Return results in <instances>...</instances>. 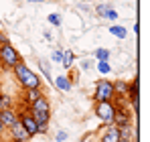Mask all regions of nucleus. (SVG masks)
I'll list each match as a JSON object with an SVG mask.
<instances>
[{"label": "nucleus", "mask_w": 150, "mask_h": 142, "mask_svg": "<svg viewBox=\"0 0 150 142\" xmlns=\"http://www.w3.org/2000/svg\"><path fill=\"white\" fill-rule=\"evenodd\" d=\"M98 71H100V73H103V75H105V73H110V71H112L110 61H100V63H98Z\"/></svg>", "instance_id": "nucleus-20"}, {"label": "nucleus", "mask_w": 150, "mask_h": 142, "mask_svg": "<svg viewBox=\"0 0 150 142\" xmlns=\"http://www.w3.org/2000/svg\"><path fill=\"white\" fill-rule=\"evenodd\" d=\"M0 122H2V126H14L16 122H18V114L12 110V108H6V110H2L0 112Z\"/></svg>", "instance_id": "nucleus-8"}, {"label": "nucleus", "mask_w": 150, "mask_h": 142, "mask_svg": "<svg viewBox=\"0 0 150 142\" xmlns=\"http://www.w3.org/2000/svg\"><path fill=\"white\" fill-rule=\"evenodd\" d=\"M53 26H61V14H57V12H53V14H49V18H47Z\"/></svg>", "instance_id": "nucleus-21"}, {"label": "nucleus", "mask_w": 150, "mask_h": 142, "mask_svg": "<svg viewBox=\"0 0 150 142\" xmlns=\"http://www.w3.org/2000/svg\"><path fill=\"white\" fill-rule=\"evenodd\" d=\"M118 140H120V128H116V126L112 124V126H108V128L103 130L100 142H118Z\"/></svg>", "instance_id": "nucleus-10"}, {"label": "nucleus", "mask_w": 150, "mask_h": 142, "mask_svg": "<svg viewBox=\"0 0 150 142\" xmlns=\"http://www.w3.org/2000/svg\"><path fill=\"white\" fill-rule=\"evenodd\" d=\"M114 106H116V104H114ZM114 126H116V128H132V116L126 112V108H122V106H116Z\"/></svg>", "instance_id": "nucleus-5"}, {"label": "nucleus", "mask_w": 150, "mask_h": 142, "mask_svg": "<svg viewBox=\"0 0 150 142\" xmlns=\"http://www.w3.org/2000/svg\"><path fill=\"white\" fill-rule=\"evenodd\" d=\"M2 130H4V126H2V122H0V134H2Z\"/></svg>", "instance_id": "nucleus-26"}, {"label": "nucleus", "mask_w": 150, "mask_h": 142, "mask_svg": "<svg viewBox=\"0 0 150 142\" xmlns=\"http://www.w3.org/2000/svg\"><path fill=\"white\" fill-rule=\"evenodd\" d=\"M39 97H43V92H41V89H25V102L33 104V102H37Z\"/></svg>", "instance_id": "nucleus-13"}, {"label": "nucleus", "mask_w": 150, "mask_h": 142, "mask_svg": "<svg viewBox=\"0 0 150 142\" xmlns=\"http://www.w3.org/2000/svg\"><path fill=\"white\" fill-rule=\"evenodd\" d=\"M18 122L23 124V128H25L26 132H28V136H30V138L39 134V124L33 120V116H30L28 112H23V114H18Z\"/></svg>", "instance_id": "nucleus-6"}, {"label": "nucleus", "mask_w": 150, "mask_h": 142, "mask_svg": "<svg viewBox=\"0 0 150 142\" xmlns=\"http://www.w3.org/2000/svg\"><path fill=\"white\" fill-rule=\"evenodd\" d=\"M55 63H61V59H63V49H55L53 51V57H51Z\"/></svg>", "instance_id": "nucleus-22"}, {"label": "nucleus", "mask_w": 150, "mask_h": 142, "mask_svg": "<svg viewBox=\"0 0 150 142\" xmlns=\"http://www.w3.org/2000/svg\"><path fill=\"white\" fill-rule=\"evenodd\" d=\"M12 71H14L18 83L23 85V89H41V79H39V75H37L35 71L28 69L23 61H21L16 67H12Z\"/></svg>", "instance_id": "nucleus-1"}, {"label": "nucleus", "mask_w": 150, "mask_h": 142, "mask_svg": "<svg viewBox=\"0 0 150 142\" xmlns=\"http://www.w3.org/2000/svg\"><path fill=\"white\" fill-rule=\"evenodd\" d=\"M112 85H114V94H118L120 97L128 95V83H126V81H116V83H112Z\"/></svg>", "instance_id": "nucleus-15"}, {"label": "nucleus", "mask_w": 150, "mask_h": 142, "mask_svg": "<svg viewBox=\"0 0 150 142\" xmlns=\"http://www.w3.org/2000/svg\"><path fill=\"white\" fill-rule=\"evenodd\" d=\"M110 33L116 35L118 39H126V28H124V26H116V24H112V26H110Z\"/></svg>", "instance_id": "nucleus-18"}, {"label": "nucleus", "mask_w": 150, "mask_h": 142, "mask_svg": "<svg viewBox=\"0 0 150 142\" xmlns=\"http://www.w3.org/2000/svg\"><path fill=\"white\" fill-rule=\"evenodd\" d=\"M65 140H67V132L59 130V132H57V142H65Z\"/></svg>", "instance_id": "nucleus-23"}, {"label": "nucleus", "mask_w": 150, "mask_h": 142, "mask_svg": "<svg viewBox=\"0 0 150 142\" xmlns=\"http://www.w3.org/2000/svg\"><path fill=\"white\" fill-rule=\"evenodd\" d=\"M0 63H2L4 67H8V69H12V67H16V65L21 63L18 51L12 47L10 43H6V45L0 47Z\"/></svg>", "instance_id": "nucleus-2"}, {"label": "nucleus", "mask_w": 150, "mask_h": 142, "mask_svg": "<svg viewBox=\"0 0 150 142\" xmlns=\"http://www.w3.org/2000/svg\"><path fill=\"white\" fill-rule=\"evenodd\" d=\"M96 116L105 124V126H112L114 124V114H116V106L114 102H96Z\"/></svg>", "instance_id": "nucleus-4"}, {"label": "nucleus", "mask_w": 150, "mask_h": 142, "mask_svg": "<svg viewBox=\"0 0 150 142\" xmlns=\"http://www.w3.org/2000/svg\"><path fill=\"white\" fill-rule=\"evenodd\" d=\"M53 83H55V87H57V89H61V92H69V89H71V85H73V83L69 81V77H65V75L57 77Z\"/></svg>", "instance_id": "nucleus-12"}, {"label": "nucleus", "mask_w": 150, "mask_h": 142, "mask_svg": "<svg viewBox=\"0 0 150 142\" xmlns=\"http://www.w3.org/2000/svg\"><path fill=\"white\" fill-rule=\"evenodd\" d=\"M116 97L114 94V85L110 79H100L96 83V89H93V99L96 102H112Z\"/></svg>", "instance_id": "nucleus-3"}, {"label": "nucleus", "mask_w": 150, "mask_h": 142, "mask_svg": "<svg viewBox=\"0 0 150 142\" xmlns=\"http://www.w3.org/2000/svg\"><path fill=\"white\" fill-rule=\"evenodd\" d=\"M118 142H134V140H132V138H120Z\"/></svg>", "instance_id": "nucleus-25"}, {"label": "nucleus", "mask_w": 150, "mask_h": 142, "mask_svg": "<svg viewBox=\"0 0 150 142\" xmlns=\"http://www.w3.org/2000/svg\"><path fill=\"white\" fill-rule=\"evenodd\" d=\"M10 136H12V142H28V140H30L28 132L23 128L21 122H16L14 126H10Z\"/></svg>", "instance_id": "nucleus-7"}, {"label": "nucleus", "mask_w": 150, "mask_h": 142, "mask_svg": "<svg viewBox=\"0 0 150 142\" xmlns=\"http://www.w3.org/2000/svg\"><path fill=\"white\" fill-rule=\"evenodd\" d=\"M39 67H41V71H43V75H45L51 83H53V79H51V63H49V61L41 59V61H39Z\"/></svg>", "instance_id": "nucleus-16"}, {"label": "nucleus", "mask_w": 150, "mask_h": 142, "mask_svg": "<svg viewBox=\"0 0 150 142\" xmlns=\"http://www.w3.org/2000/svg\"><path fill=\"white\" fill-rule=\"evenodd\" d=\"M28 112H39V114H51V106H49V102H47V97L43 95V97H39L37 102H33V104H30V108H28Z\"/></svg>", "instance_id": "nucleus-9"}, {"label": "nucleus", "mask_w": 150, "mask_h": 142, "mask_svg": "<svg viewBox=\"0 0 150 142\" xmlns=\"http://www.w3.org/2000/svg\"><path fill=\"white\" fill-rule=\"evenodd\" d=\"M73 61H75V55H73V51H63V59H61L63 67H65V69H71Z\"/></svg>", "instance_id": "nucleus-14"}, {"label": "nucleus", "mask_w": 150, "mask_h": 142, "mask_svg": "<svg viewBox=\"0 0 150 142\" xmlns=\"http://www.w3.org/2000/svg\"><path fill=\"white\" fill-rule=\"evenodd\" d=\"M96 12H98V16H101V18H110V21H116V18H118V12H116L114 8H110L108 4L96 6Z\"/></svg>", "instance_id": "nucleus-11"}, {"label": "nucleus", "mask_w": 150, "mask_h": 142, "mask_svg": "<svg viewBox=\"0 0 150 142\" xmlns=\"http://www.w3.org/2000/svg\"><path fill=\"white\" fill-rule=\"evenodd\" d=\"M6 108H12V99H10V95H0V112Z\"/></svg>", "instance_id": "nucleus-19"}, {"label": "nucleus", "mask_w": 150, "mask_h": 142, "mask_svg": "<svg viewBox=\"0 0 150 142\" xmlns=\"http://www.w3.org/2000/svg\"><path fill=\"white\" fill-rule=\"evenodd\" d=\"M93 55H96L98 61H110V51L108 49H96Z\"/></svg>", "instance_id": "nucleus-17"}, {"label": "nucleus", "mask_w": 150, "mask_h": 142, "mask_svg": "<svg viewBox=\"0 0 150 142\" xmlns=\"http://www.w3.org/2000/svg\"><path fill=\"white\" fill-rule=\"evenodd\" d=\"M37 2H41V0H37Z\"/></svg>", "instance_id": "nucleus-28"}, {"label": "nucleus", "mask_w": 150, "mask_h": 142, "mask_svg": "<svg viewBox=\"0 0 150 142\" xmlns=\"http://www.w3.org/2000/svg\"><path fill=\"white\" fill-rule=\"evenodd\" d=\"M28 2H37V0H28Z\"/></svg>", "instance_id": "nucleus-27"}, {"label": "nucleus", "mask_w": 150, "mask_h": 142, "mask_svg": "<svg viewBox=\"0 0 150 142\" xmlns=\"http://www.w3.org/2000/svg\"><path fill=\"white\" fill-rule=\"evenodd\" d=\"M81 67H83V69H89V67H91V61H87V59L81 61Z\"/></svg>", "instance_id": "nucleus-24"}]
</instances>
